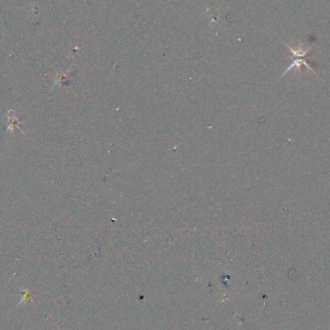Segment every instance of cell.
<instances>
[{"mask_svg":"<svg viewBox=\"0 0 330 330\" xmlns=\"http://www.w3.org/2000/svg\"><path fill=\"white\" fill-rule=\"evenodd\" d=\"M286 46L289 47V49H290L292 55L294 57V59H293V63L290 65V67L281 75V77H283L286 73H289L290 71H292L293 69H296L297 71H299L300 67L302 65H304L308 70H310L313 73H316V72L313 70L311 64L308 61V59H310V57H308V53L310 52V49H311L310 46H305L301 45V46H298L297 48H293L288 44H286Z\"/></svg>","mask_w":330,"mask_h":330,"instance_id":"obj_1","label":"cell"},{"mask_svg":"<svg viewBox=\"0 0 330 330\" xmlns=\"http://www.w3.org/2000/svg\"><path fill=\"white\" fill-rule=\"evenodd\" d=\"M7 119H8V125L6 128V131H8L10 133H13L15 128H18V125L21 123L20 121H18V118L16 117V113L13 110H9L7 113ZM20 129V128H19Z\"/></svg>","mask_w":330,"mask_h":330,"instance_id":"obj_2","label":"cell"}]
</instances>
